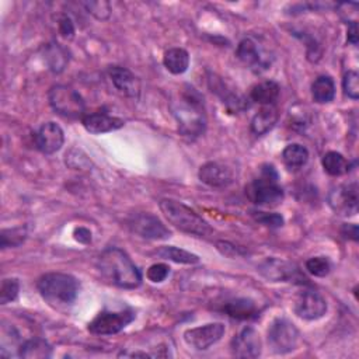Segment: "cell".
<instances>
[{
	"label": "cell",
	"instance_id": "cell-34",
	"mask_svg": "<svg viewBox=\"0 0 359 359\" xmlns=\"http://www.w3.org/2000/svg\"><path fill=\"white\" fill-rule=\"evenodd\" d=\"M83 6L97 20H107L111 16V5L104 0L101 2H84Z\"/></svg>",
	"mask_w": 359,
	"mask_h": 359
},
{
	"label": "cell",
	"instance_id": "cell-31",
	"mask_svg": "<svg viewBox=\"0 0 359 359\" xmlns=\"http://www.w3.org/2000/svg\"><path fill=\"white\" fill-rule=\"evenodd\" d=\"M20 292V284L16 278H6L2 282V288H0V303L8 305L17 299Z\"/></svg>",
	"mask_w": 359,
	"mask_h": 359
},
{
	"label": "cell",
	"instance_id": "cell-39",
	"mask_svg": "<svg viewBox=\"0 0 359 359\" xmlns=\"http://www.w3.org/2000/svg\"><path fill=\"white\" fill-rule=\"evenodd\" d=\"M75 238L79 243L89 245L91 242V231L86 227H79L75 230Z\"/></svg>",
	"mask_w": 359,
	"mask_h": 359
},
{
	"label": "cell",
	"instance_id": "cell-13",
	"mask_svg": "<svg viewBox=\"0 0 359 359\" xmlns=\"http://www.w3.org/2000/svg\"><path fill=\"white\" fill-rule=\"evenodd\" d=\"M263 351V344L260 334L252 328L246 327L237 335H234L231 341V352L237 358H259Z\"/></svg>",
	"mask_w": 359,
	"mask_h": 359
},
{
	"label": "cell",
	"instance_id": "cell-28",
	"mask_svg": "<svg viewBox=\"0 0 359 359\" xmlns=\"http://www.w3.org/2000/svg\"><path fill=\"white\" fill-rule=\"evenodd\" d=\"M155 254L159 256L160 259H165V260H169V261H173V263H177V264L191 266V264L199 263L198 256H195V254H192L187 250L174 247V246H163L159 250H156Z\"/></svg>",
	"mask_w": 359,
	"mask_h": 359
},
{
	"label": "cell",
	"instance_id": "cell-25",
	"mask_svg": "<svg viewBox=\"0 0 359 359\" xmlns=\"http://www.w3.org/2000/svg\"><path fill=\"white\" fill-rule=\"evenodd\" d=\"M44 55H45V62L47 65L49 66V69L54 72V73H61L65 70L66 65L69 63V55H68V51L66 48H63L62 45L59 44H48L45 47V51H44Z\"/></svg>",
	"mask_w": 359,
	"mask_h": 359
},
{
	"label": "cell",
	"instance_id": "cell-18",
	"mask_svg": "<svg viewBox=\"0 0 359 359\" xmlns=\"http://www.w3.org/2000/svg\"><path fill=\"white\" fill-rule=\"evenodd\" d=\"M109 77L115 89L130 98H138L141 94V82L139 79L127 68L112 66L109 69Z\"/></svg>",
	"mask_w": 359,
	"mask_h": 359
},
{
	"label": "cell",
	"instance_id": "cell-3",
	"mask_svg": "<svg viewBox=\"0 0 359 359\" xmlns=\"http://www.w3.org/2000/svg\"><path fill=\"white\" fill-rule=\"evenodd\" d=\"M38 291L43 299L55 309L72 306L79 295V281L62 273H49L38 280Z\"/></svg>",
	"mask_w": 359,
	"mask_h": 359
},
{
	"label": "cell",
	"instance_id": "cell-19",
	"mask_svg": "<svg viewBox=\"0 0 359 359\" xmlns=\"http://www.w3.org/2000/svg\"><path fill=\"white\" fill-rule=\"evenodd\" d=\"M82 123L87 132L96 134V135L112 132L124 127V121L121 118H116L104 112H94V114L84 115L82 118Z\"/></svg>",
	"mask_w": 359,
	"mask_h": 359
},
{
	"label": "cell",
	"instance_id": "cell-33",
	"mask_svg": "<svg viewBox=\"0 0 359 359\" xmlns=\"http://www.w3.org/2000/svg\"><path fill=\"white\" fill-rule=\"evenodd\" d=\"M342 90L352 100L359 98V75L355 70H348L342 79Z\"/></svg>",
	"mask_w": 359,
	"mask_h": 359
},
{
	"label": "cell",
	"instance_id": "cell-7",
	"mask_svg": "<svg viewBox=\"0 0 359 359\" xmlns=\"http://www.w3.org/2000/svg\"><path fill=\"white\" fill-rule=\"evenodd\" d=\"M268 345L275 353H289L296 349L299 342V330L287 319H277L268 330Z\"/></svg>",
	"mask_w": 359,
	"mask_h": 359
},
{
	"label": "cell",
	"instance_id": "cell-22",
	"mask_svg": "<svg viewBox=\"0 0 359 359\" xmlns=\"http://www.w3.org/2000/svg\"><path fill=\"white\" fill-rule=\"evenodd\" d=\"M280 93H281V89H280L278 83H275L273 80H266V82H261V83L256 84L252 89L250 98L254 102H259L264 107L266 105H274L275 101L280 97Z\"/></svg>",
	"mask_w": 359,
	"mask_h": 359
},
{
	"label": "cell",
	"instance_id": "cell-26",
	"mask_svg": "<svg viewBox=\"0 0 359 359\" xmlns=\"http://www.w3.org/2000/svg\"><path fill=\"white\" fill-rule=\"evenodd\" d=\"M312 97L319 104H327L335 97V84L330 76H319L312 84Z\"/></svg>",
	"mask_w": 359,
	"mask_h": 359
},
{
	"label": "cell",
	"instance_id": "cell-17",
	"mask_svg": "<svg viewBox=\"0 0 359 359\" xmlns=\"http://www.w3.org/2000/svg\"><path fill=\"white\" fill-rule=\"evenodd\" d=\"M65 135L62 128L55 123H45L36 134V145L40 152L54 155L63 146Z\"/></svg>",
	"mask_w": 359,
	"mask_h": 359
},
{
	"label": "cell",
	"instance_id": "cell-38",
	"mask_svg": "<svg viewBox=\"0 0 359 359\" xmlns=\"http://www.w3.org/2000/svg\"><path fill=\"white\" fill-rule=\"evenodd\" d=\"M216 247H217V250L223 256H227V257H236V256H240L242 254L240 247H236V246H233V245H230L227 242H217Z\"/></svg>",
	"mask_w": 359,
	"mask_h": 359
},
{
	"label": "cell",
	"instance_id": "cell-16",
	"mask_svg": "<svg viewBox=\"0 0 359 359\" xmlns=\"http://www.w3.org/2000/svg\"><path fill=\"white\" fill-rule=\"evenodd\" d=\"M199 180L212 188H226L234 181L233 170L219 162H208L199 169Z\"/></svg>",
	"mask_w": 359,
	"mask_h": 359
},
{
	"label": "cell",
	"instance_id": "cell-30",
	"mask_svg": "<svg viewBox=\"0 0 359 359\" xmlns=\"http://www.w3.org/2000/svg\"><path fill=\"white\" fill-rule=\"evenodd\" d=\"M27 238V230L26 227H13V229H6L2 231V236H0V245H2L3 249L8 247H17L22 243H24V240Z\"/></svg>",
	"mask_w": 359,
	"mask_h": 359
},
{
	"label": "cell",
	"instance_id": "cell-40",
	"mask_svg": "<svg viewBox=\"0 0 359 359\" xmlns=\"http://www.w3.org/2000/svg\"><path fill=\"white\" fill-rule=\"evenodd\" d=\"M346 38H348V43H349L351 45H355V47L358 45V38H359V36H358V23H356V22L348 24V34H346Z\"/></svg>",
	"mask_w": 359,
	"mask_h": 359
},
{
	"label": "cell",
	"instance_id": "cell-15",
	"mask_svg": "<svg viewBox=\"0 0 359 359\" xmlns=\"http://www.w3.org/2000/svg\"><path fill=\"white\" fill-rule=\"evenodd\" d=\"M259 273L273 282H292L300 278L296 266L280 259L264 260L259 266Z\"/></svg>",
	"mask_w": 359,
	"mask_h": 359
},
{
	"label": "cell",
	"instance_id": "cell-32",
	"mask_svg": "<svg viewBox=\"0 0 359 359\" xmlns=\"http://www.w3.org/2000/svg\"><path fill=\"white\" fill-rule=\"evenodd\" d=\"M306 270L309 274L323 278L330 274L331 264L326 257H313L306 261Z\"/></svg>",
	"mask_w": 359,
	"mask_h": 359
},
{
	"label": "cell",
	"instance_id": "cell-8",
	"mask_svg": "<svg viewBox=\"0 0 359 359\" xmlns=\"http://www.w3.org/2000/svg\"><path fill=\"white\" fill-rule=\"evenodd\" d=\"M135 320L132 310L101 312L89 324V331L94 335H114L123 331Z\"/></svg>",
	"mask_w": 359,
	"mask_h": 359
},
{
	"label": "cell",
	"instance_id": "cell-12",
	"mask_svg": "<svg viewBox=\"0 0 359 359\" xmlns=\"http://www.w3.org/2000/svg\"><path fill=\"white\" fill-rule=\"evenodd\" d=\"M236 55L254 72H263L271 66L270 55L253 38H245L243 41H240V44L237 47Z\"/></svg>",
	"mask_w": 359,
	"mask_h": 359
},
{
	"label": "cell",
	"instance_id": "cell-6",
	"mask_svg": "<svg viewBox=\"0 0 359 359\" xmlns=\"http://www.w3.org/2000/svg\"><path fill=\"white\" fill-rule=\"evenodd\" d=\"M51 107L61 115L69 118H83L84 114V101L82 96L68 86H54L48 94Z\"/></svg>",
	"mask_w": 359,
	"mask_h": 359
},
{
	"label": "cell",
	"instance_id": "cell-35",
	"mask_svg": "<svg viewBox=\"0 0 359 359\" xmlns=\"http://www.w3.org/2000/svg\"><path fill=\"white\" fill-rule=\"evenodd\" d=\"M253 217L268 227H281L284 224V217L280 213H268V212H253Z\"/></svg>",
	"mask_w": 359,
	"mask_h": 359
},
{
	"label": "cell",
	"instance_id": "cell-20",
	"mask_svg": "<svg viewBox=\"0 0 359 359\" xmlns=\"http://www.w3.org/2000/svg\"><path fill=\"white\" fill-rule=\"evenodd\" d=\"M278 121V108L275 105L263 107L252 119V132L257 137L268 134Z\"/></svg>",
	"mask_w": 359,
	"mask_h": 359
},
{
	"label": "cell",
	"instance_id": "cell-41",
	"mask_svg": "<svg viewBox=\"0 0 359 359\" xmlns=\"http://www.w3.org/2000/svg\"><path fill=\"white\" fill-rule=\"evenodd\" d=\"M342 234L348 238H351V240L356 242L358 240V226L351 223V224H344L342 227Z\"/></svg>",
	"mask_w": 359,
	"mask_h": 359
},
{
	"label": "cell",
	"instance_id": "cell-24",
	"mask_svg": "<svg viewBox=\"0 0 359 359\" xmlns=\"http://www.w3.org/2000/svg\"><path fill=\"white\" fill-rule=\"evenodd\" d=\"M163 63L170 73L183 75L190 66V55L183 48H171L166 51Z\"/></svg>",
	"mask_w": 359,
	"mask_h": 359
},
{
	"label": "cell",
	"instance_id": "cell-10",
	"mask_svg": "<svg viewBox=\"0 0 359 359\" xmlns=\"http://www.w3.org/2000/svg\"><path fill=\"white\" fill-rule=\"evenodd\" d=\"M359 191L356 183L338 185L328 194L330 208L341 216H352L358 212Z\"/></svg>",
	"mask_w": 359,
	"mask_h": 359
},
{
	"label": "cell",
	"instance_id": "cell-14",
	"mask_svg": "<svg viewBox=\"0 0 359 359\" xmlns=\"http://www.w3.org/2000/svg\"><path fill=\"white\" fill-rule=\"evenodd\" d=\"M295 313L303 320H319L327 313V302L317 292L305 291L295 302Z\"/></svg>",
	"mask_w": 359,
	"mask_h": 359
},
{
	"label": "cell",
	"instance_id": "cell-21",
	"mask_svg": "<svg viewBox=\"0 0 359 359\" xmlns=\"http://www.w3.org/2000/svg\"><path fill=\"white\" fill-rule=\"evenodd\" d=\"M223 312L229 317L236 320H252V319H256L259 314L256 303L252 299H246V298L229 300L227 303H224Z\"/></svg>",
	"mask_w": 359,
	"mask_h": 359
},
{
	"label": "cell",
	"instance_id": "cell-27",
	"mask_svg": "<svg viewBox=\"0 0 359 359\" xmlns=\"http://www.w3.org/2000/svg\"><path fill=\"white\" fill-rule=\"evenodd\" d=\"M282 160L289 170H299L307 163L309 151L299 144L288 145L282 152Z\"/></svg>",
	"mask_w": 359,
	"mask_h": 359
},
{
	"label": "cell",
	"instance_id": "cell-36",
	"mask_svg": "<svg viewBox=\"0 0 359 359\" xmlns=\"http://www.w3.org/2000/svg\"><path fill=\"white\" fill-rule=\"evenodd\" d=\"M170 274V267L166 266V264H153L149 270H148V280L155 282V284H159V282H163Z\"/></svg>",
	"mask_w": 359,
	"mask_h": 359
},
{
	"label": "cell",
	"instance_id": "cell-5",
	"mask_svg": "<svg viewBox=\"0 0 359 359\" xmlns=\"http://www.w3.org/2000/svg\"><path fill=\"white\" fill-rule=\"evenodd\" d=\"M278 173L274 166L266 165L260 170V176L246 187V194L252 202L260 206L274 208L282 204L285 194L278 184Z\"/></svg>",
	"mask_w": 359,
	"mask_h": 359
},
{
	"label": "cell",
	"instance_id": "cell-23",
	"mask_svg": "<svg viewBox=\"0 0 359 359\" xmlns=\"http://www.w3.org/2000/svg\"><path fill=\"white\" fill-rule=\"evenodd\" d=\"M52 355V346L43 338H33L23 342L19 348V356L26 359H47Z\"/></svg>",
	"mask_w": 359,
	"mask_h": 359
},
{
	"label": "cell",
	"instance_id": "cell-1",
	"mask_svg": "<svg viewBox=\"0 0 359 359\" xmlns=\"http://www.w3.org/2000/svg\"><path fill=\"white\" fill-rule=\"evenodd\" d=\"M171 111L177 119L178 131L188 139H197L205 132L206 114L202 96L187 86L171 101Z\"/></svg>",
	"mask_w": 359,
	"mask_h": 359
},
{
	"label": "cell",
	"instance_id": "cell-9",
	"mask_svg": "<svg viewBox=\"0 0 359 359\" xmlns=\"http://www.w3.org/2000/svg\"><path fill=\"white\" fill-rule=\"evenodd\" d=\"M128 227L132 233L148 240H166L171 236L166 224L152 213H137L128 219Z\"/></svg>",
	"mask_w": 359,
	"mask_h": 359
},
{
	"label": "cell",
	"instance_id": "cell-11",
	"mask_svg": "<svg viewBox=\"0 0 359 359\" xmlns=\"http://www.w3.org/2000/svg\"><path fill=\"white\" fill-rule=\"evenodd\" d=\"M223 334L224 326L222 323H209L201 327L187 330L184 333V341L188 346L197 351H205L217 341H220Z\"/></svg>",
	"mask_w": 359,
	"mask_h": 359
},
{
	"label": "cell",
	"instance_id": "cell-2",
	"mask_svg": "<svg viewBox=\"0 0 359 359\" xmlns=\"http://www.w3.org/2000/svg\"><path fill=\"white\" fill-rule=\"evenodd\" d=\"M102 277L118 288L135 289L142 284V274L125 252L116 247L104 250L97 261Z\"/></svg>",
	"mask_w": 359,
	"mask_h": 359
},
{
	"label": "cell",
	"instance_id": "cell-37",
	"mask_svg": "<svg viewBox=\"0 0 359 359\" xmlns=\"http://www.w3.org/2000/svg\"><path fill=\"white\" fill-rule=\"evenodd\" d=\"M58 30H59V34L66 40H70L75 36V26L68 16H61L59 17Z\"/></svg>",
	"mask_w": 359,
	"mask_h": 359
},
{
	"label": "cell",
	"instance_id": "cell-4",
	"mask_svg": "<svg viewBox=\"0 0 359 359\" xmlns=\"http://www.w3.org/2000/svg\"><path fill=\"white\" fill-rule=\"evenodd\" d=\"M159 206L165 217L178 230L199 237L212 234V227L209 223L183 202L166 198L159 202Z\"/></svg>",
	"mask_w": 359,
	"mask_h": 359
},
{
	"label": "cell",
	"instance_id": "cell-29",
	"mask_svg": "<svg viewBox=\"0 0 359 359\" xmlns=\"http://www.w3.org/2000/svg\"><path fill=\"white\" fill-rule=\"evenodd\" d=\"M321 165H323V169L327 174L333 176V177H338V176H342L345 173H348L349 170V163L346 162V159L338 153V152H327L324 156H323V160H321Z\"/></svg>",
	"mask_w": 359,
	"mask_h": 359
}]
</instances>
